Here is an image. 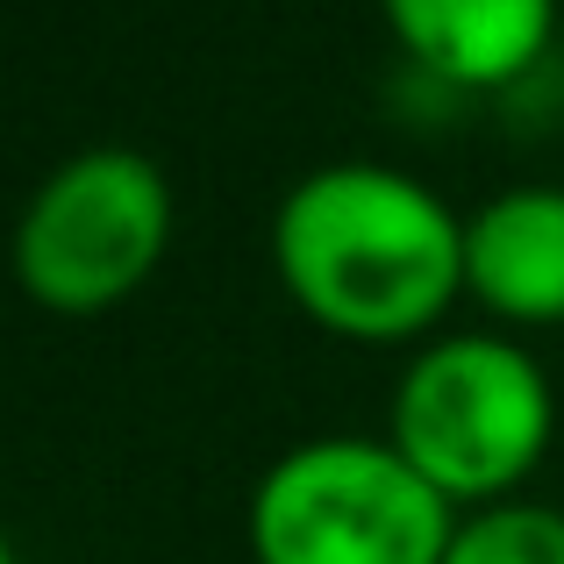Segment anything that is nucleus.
<instances>
[{"label": "nucleus", "instance_id": "f03ea898", "mask_svg": "<svg viewBox=\"0 0 564 564\" xmlns=\"http://www.w3.org/2000/svg\"><path fill=\"white\" fill-rule=\"evenodd\" d=\"M451 536L436 486L393 443L358 436L286 451L250 500V543L264 564H443Z\"/></svg>", "mask_w": 564, "mask_h": 564}, {"label": "nucleus", "instance_id": "6e6552de", "mask_svg": "<svg viewBox=\"0 0 564 564\" xmlns=\"http://www.w3.org/2000/svg\"><path fill=\"white\" fill-rule=\"evenodd\" d=\"M0 564H14V551H8V536H0Z\"/></svg>", "mask_w": 564, "mask_h": 564}, {"label": "nucleus", "instance_id": "20e7f679", "mask_svg": "<svg viewBox=\"0 0 564 564\" xmlns=\"http://www.w3.org/2000/svg\"><path fill=\"white\" fill-rule=\"evenodd\" d=\"M172 186L143 151H79L36 186L14 229V272L43 307H108L151 272Z\"/></svg>", "mask_w": 564, "mask_h": 564}, {"label": "nucleus", "instance_id": "0eeeda50", "mask_svg": "<svg viewBox=\"0 0 564 564\" xmlns=\"http://www.w3.org/2000/svg\"><path fill=\"white\" fill-rule=\"evenodd\" d=\"M443 564H564V514L557 508H486L451 536Z\"/></svg>", "mask_w": 564, "mask_h": 564}, {"label": "nucleus", "instance_id": "39448f33", "mask_svg": "<svg viewBox=\"0 0 564 564\" xmlns=\"http://www.w3.org/2000/svg\"><path fill=\"white\" fill-rule=\"evenodd\" d=\"M465 279L500 315H564V186L494 193L465 221Z\"/></svg>", "mask_w": 564, "mask_h": 564}, {"label": "nucleus", "instance_id": "7ed1b4c3", "mask_svg": "<svg viewBox=\"0 0 564 564\" xmlns=\"http://www.w3.org/2000/svg\"><path fill=\"white\" fill-rule=\"evenodd\" d=\"M551 436V386L500 336H451L422 350L393 393V451L436 494H494L522 479Z\"/></svg>", "mask_w": 564, "mask_h": 564}, {"label": "nucleus", "instance_id": "f257e3e1", "mask_svg": "<svg viewBox=\"0 0 564 564\" xmlns=\"http://www.w3.org/2000/svg\"><path fill=\"white\" fill-rule=\"evenodd\" d=\"M272 250L322 322L400 336L465 279V229L422 180L393 165H322L279 200Z\"/></svg>", "mask_w": 564, "mask_h": 564}, {"label": "nucleus", "instance_id": "423d86ee", "mask_svg": "<svg viewBox=\"0 0 564 564\" xmlns=\"http://www.w3.org/2000/svg\"><path fill=\"white\" fill-rule=\"evenodd\" d=\"M386 14L451 79H508L551 36V0H386Z\"/></svg>", "mask_w": 564, "mask_h": 564}]
</instances>
